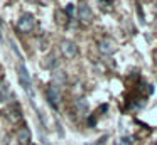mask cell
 <instances>
[{"instance_id": "cell-2", "label": "cell", "mask_w": 157, "mask_h": 145, "mask_svg": "<svg viewBox=\"0 0 157 145\" xmlns=\"http://www.w3.org/2000/svg\"><path fill=\"white\" fill-rule=\"evenodd\" d=\"M34 24H36V20H34V15H32V13H22L17 20V29L21 30L22 34H29L34 29Z\"/></svg>"}, {"instance_id": "cell-4", "label": "cell", "mask_w": 157, "mask_h": 145, "mask_svg": "<svg viewBox=\"0 0 157 145\" xmlns=\"http://www.w3.org/2000/svg\"><path fill=\"white\" fill-rule=\"evenodd\" d=\"M46 100H48V103L52 108H58L59 101H61V93H59V90L54 84H48V88H46Z\"/></svg>"}, {"instance_id": "cell-11", "label": "cell", "mask_w": 157, "mask_h": 145, "mask_svg": "<svg viewBox=\"0 0 157 145\" xmlns=\"http://www.w3.org/2000/svg\"><path fill=\"white\" fill-rule=\"evenodd\" d=\"M75 106H76V110H78L79 115H86V113H88V101H86L85 98H79V100H76Z\"/></svg>"}, {"instance_id": "cell-9", "label": "cell", "mask_w": 157, "mask_h": 145, "mask_svg": "<svg viewBox=\"0 0 157 145\" xmlns=\"http://www.w3.org/2000/svg\"><path fill=\"white\" fill-rule=\"evenodd\" d=\"M9 118H10L12 121H19V118L22 116L21 115V106H19V105H12L10 108H9Z\"/></svg>"}, {"instance_id": "cell-14", "label": "cell", "mask_w": 157, "mask_h": 145, "mask_svg": "<svg viewBox=\"0 0 157 145\" xmlns=\"http://www.w3.org/2000/svg\"><path fill=\"white\" fill-rule=\"evenodd\" d=\"M105 138H106V137H103V138H100V140H98V142H95V143H88V145H101V143H103V140H105Z\"/></svg>"}, {"instance_id": "cell-5", "label": "cell", "mask_w": 157, "mask_h": 145, "mask_svg": "<svg viewBox=\"0 0 157 145\" xmlns=\"http://www.w3.org/2000/svg\"><path fill=\"white\" fill-rule=\"evenodd\" d=\"M98 51L101 54H105V56H110V54H113L117 51V44L113 39H110V37H105V39H101L98 42Z\"/></svg>"}, {"instance_id": "cell-8", "label": "cell", "mask_w": 157, "mask_h": 145, "mask_svg": "<svg viewBox=\"0 0 157 145\" xmlns=\"http://www.w3.org/2000/svg\"><path fill=\"white\" fill-rule=\"evenodd\" d=\"M66 81H68V76H66V73L63 69H56L54 73H52V83L51 84H54L56 88L66 84Z\"/></svg>"}, {"instance_id": "cell-15", "label": "cell", "mask_w": 157, "mask_h": 145, "mask_svg": "<svg viewBox=\"0 0 157 145\" xmlns=\"http://www.w3.org/2000/svg\"><path fill=\"white\" fill-rule=\"evenodd\" d=\"M29 2H37V0H29Z\"/></svg>"}, {"instance_id": "cell-10", "label": "cell", "mask_w": 157, "mask_h": 145, "mask_svg": "<svg viewBox=\"0 0 157 145\" xmlns=\"http://www.w3.org/2000/svg\"><path fill=\"white\" fill-rule=\"evenodd\" d=\"M10 94V84L7 81H0V101H5Z\"/></svg>"}, {"instance_id": "cell-3", "label": "cell", "mask_w": 157, "mask_h": 145, "mask_svg": "<svg viewBox=\"0 0 157 145\" xmlns=\"http://www.w3.org/2000/svg\"><path fill=\"white\" fill-rule=\"evenodd\" d=\"M59 47H61V52L63 56L66 57V59H73V57L78 56V46H76L73 40H61V44H59Z\"/></svg>"}, {"instance_id": "cell-13", "label": "cell", "mask_w": 157, "mask_h": 145, "mask_svg": "<svg viewBox=\"0 0 157 145\" xmlns=\"http://www.w3.org/2000/svg\"><path fill=\"white\" fill-rule=\"evenodd\" d=\"M73 12H75V5H73V3H69V5L66 7V13H68V15H73Z\"/></svg>"}, {"instance_id": "cell-1", "label": "cell", "mask_w": 157, "mask_h": 145, "mask_svg": "<svg viewBox=\"0 0 157 145\" xmlns=\"http://www.w3.org/2000/svg\"><path fill=\"white\" fill-rule=\"evenodd\" d=\"M17 78H19V84L22 86V90L29 94V98H32L34 96V93H32V90H31L32 78H31V74H29V71H27V67H25L24 63L17 64Z\"/></svg>"}, {"instance_id": "cell-6", "label": "cell", "mask_w": 157, "mask_h": 145, "mask_svg": "<svg viewBox=\"0 0 157 145\" xmlns=\"http://www.w3.org/2000/svg\"><path fill=\"white\" fill-rule=\"evenodd\" d=\"M31 138H32V135H31V130H29L27 127H21V128H19V132H17L19 145H29V143H31Z\"/></svg>"}, {"instance_id": "cell-7", "label": "cell", "mask_w": 157, "mask_h": 145, "mask_svg": "<svg viewBox=\"0 0 157 145\" xmlns=\"http://www.w3.org/2000/svg\"><path fill=\"white\" fill-rule=\"evenodd\" d=\"M78 17L83 22H90V20L93 19V12H91V9H90V5L81 3V5L78 7Z\"/></svg>"}, {"instance_id": "cell-12", "label": "cell", "mask_w": 157, "mask_h": 145, "mask_svg": "<svg viewBox=\"0 0 157 145\" xmlns=\"http://www.w3.org/2000/svg\"><path fill=\"white\" fill-rule=\"evenodd\" d=\"M54 64H56V59H54V56H49V57H48V61L44 63V66H46V67H52Z\"/></svg>"}]
</instances>
